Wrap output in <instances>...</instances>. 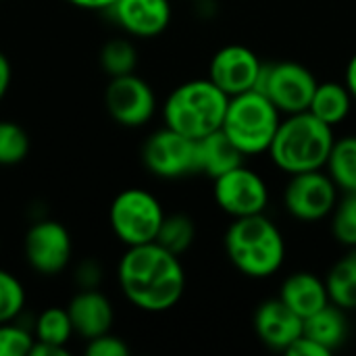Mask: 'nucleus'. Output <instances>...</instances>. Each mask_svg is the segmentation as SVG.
<instances>
[{
    "mask_svg": "<svg viewBox=\"0 0 356 356\" xmlns=\"http://www.w3.org/2000/svg\"><path fill=\"white\" fill-rule=\"evenodd\" d=\"M117 277L123 296L146 313L173 309L186 290V273L179 257L156 242L127 246Z\"/></svg>",
    "mask_w": 356,
    "mask_h": 356,
    "instance_id": "obj_1",
    "label": "nucleus"
},
{
    "mask_svg": "<svg viewBox=\"0 0 356 356\" xmlns=\"http://www.w3.org/2000/svg\"><path fill=\"white\" fill-rule=\"evenodd\" d=\"M334 142V127L305 111L286 115L267 152L277 169L296 175L325 169Z\"/></svg>",
    "mask_w": 356,
    "mask_h": 356,
    "instance_id": "obj_2",
    "label": "nucleus"
},
{
    "mask_svg": "<svg viewBox=\"0 0 356 356\" xmlns=\"http://www.w3.org/2000/svg\"><path fill=\"white\" fill-rule=\"evenodd\" d=\"M229 263L246 277L267 280L280 271L286 259V242L277 225L261 215L234 219L225 240Z\"/></svg>",
    "mask_w": 356,
    "mask_h": 356,
    "instance_id": "obj_3",
    "label": "nucleus"
},
{
    "mask_svg": "<svg viewBox=\"0 0 356 356\" xmlns=\"http://www.w3.org/2000/svg\"><path fill=\"white\" fill-rule=\"evenodd\" d=\"M229 104V96L223 94L209 77L192 79L177 86L165 100L163 119L165 125L200 140L223 125V117Z\"/></svg>",
    "mask_w": 356,
    "mask_h": 356,
    "instance_id": "obj_4",
    "label": "nucleus"
},
{
    "mask_svg": "<svg viewBox=\"0 0 356 356\" xmlns=\"http://www.w3.org/2000/svg\"><path fill=\"white\" fill-rule=\"evenodd\" d=\"M280 123L282 113L273 102L265 94L250 90L229 98L221 129L246 156L267 152Z\"/></svg>",
    "mask_w": 356,
    "mask_h": 356,
    "instance_id": "obj_5",
    "label": "nucleus"
},
{
    "mask_svg": "<svg viewBox=\"0 0 356 356\" xmlns=\"http://www.w3.org/2000/svg\"><path fill=\"white\" fill-rule=\"evenodd\" d=\"M165 219V211L156 196L142 188H127L115 196L108 209L113 234L125 246L154 242Z\"/></svg>",
    "mask_w": 356,
    "mask_h": 356,
    "instance_id": "obj_6",
    "label": "nucleus"
},
{
    "mask_svg": "<svg viewBox=\"0 0 356 356\" xmlns=\"http://www.w3.org/2000/svg\"><path fill=\"white\" fill-rule=\"evenodd\" d=\"M317 83L319 81L305 65L282 60L263 65L254 90L265 94L282 115H296L309 111Z\"/></svg>",
    "mask_w": 356,
    "mask_h": 356,
    "instance_id": "obj_7",
    "label": "nucleus"
},
{
    "mask_svg": "<svg viewBox=\"0 0 356 356\" xmlns=\"http://www.w3.org/2000/svg\"><path fill=\"white\" fill-rule=\"evenodd\" d=\"M338 192V186L323 169L296 173L290 175V181L286 184L284 207L298 221H321L336 209L340 200Z\"/></svg>",
    "mask_w": 356,
    "mask_h": 356,
    "instance_id": "obj_8",
    "label": "nucleus"
},
{
    "mask_svg": "<svg viewBox=\"0 0 356 356\" xmlns=\"http://www.w3.org/2000/svg\"><path fill=\"white\" fill-rule=\"evenodd\" d=\"M142 161L146 169L161 179H179L198 173L196 140L165 125L146 140Z\"/></svg>",
    "mask_w": 356,
    "mask_h": 356,
    "instance_id": "obj_9",
    "label": "nucleus"
},
{
    "mask_svg": "<svg viewBox=\"0 0 356 356\" xmlns=\"http://www.w3.org/2000/svg\"><path fill=\"white\" fill-rule=\"evenodd\" d=\"M213 184L215 202L229 217L240 219L265 213L269 202V190L265 179L257 171L240 165L215 177Z\"/></svg>",
    "mask_w": 356,
    "mask_h": 356,
    "instance_id": "obj_10",
    "label": "nucleus"
},
{
    "mask_svg": "<svg viewBox=\"0 0 356 356\" xmlns=\"http://www.w3.org/2000/svg\"><path fill=\"white\" fill-rule=\"evenodd\" d=\"M23 252L27 265L40 275H58L71 261L73 240L63 223L42 219L27 229Z\"/></svg>",
    "mask_w": 356,
    "mask_h": 356,
    "instance_id": "obj_11",
    "label": "nucleus"
},
{
    "mask_svg": "<svg viewBox=\"0 0 356 356\" xmlns=\"http://www.w3.org/2000/svg\"><path fill=\"white\" fill-rule=\"evenodd\" d=\"M104 106L113 121L123 127L146 125L156 111L154 90L136 73L111 77L104 92Z\"/></svg>",
    "mask_w": 356,
    "mask_h": 356,
    "instance_id": "obj_12",
    "label": "nucleus"
},
{
    "mask_svg": "<svg viewBox=\"0 0 356 356\" xmlns=\"http://www.w3.org/2000/svg\"><path fill=\"white\" fill-rule=\"evenodd\" d=\"M263 65L265 63L248 46L229 44L213 54L209 65V79L232 98L257 88Z\"/></svg>",
    "mask_w": 356,
    "mask_h": 356,
    "instance_id": "obj_13",
    "label": "nucleus"
},
{
    "mask_svg": "<svg viewBox=\"0 0 356 356\" xmlns=\"http://www.w3.org/2000/svg\"><path fill=\"white\" fill-rule=\"evenodd\" d=\"M305 330V319L296 315L280 296L269 298L259 305L254 313V332L259 340L273 348L286 353Z\"/></svg>",
    "mask_w": 356,
    "mask_h": 356,
    "instance_id": "obj_14",
    "label": "nucleus"
},
{
    "mask_svg": "<svg viewBox=\"0 0 356 356\" xmlns=\"http://www.w3.org/2000/svg\"><path fill=\"white\" fill-rule=\"evenodd\" d=\"M108 10L119 27L136 38H154L171 23L169 0H117Z\"/></svg>",
    "mask_w": 356,
    "mask_h": 356,
    "instance_id": "obj_15",
    "label": "nucleus"
},
{
    "mask_svg": "<svg viewBox=\"0 0 356 356\" xmlns=\"http://www.w3.org/2000/svg\"><path fill=\"white\" fill-rule=\"evenodd\" d=\"M67 313L71 317L75 336H81L86 342L108 334L115 323L111 300L96 288H81L67 305Z\"/></svg>",
    "mask_w": 356,
    "mask_h": 356,
    "instance_id": "obj_16",
    "label": "nucleus"
},
{
    "mask_svg": "<svg viewBox=\"0 0 356 356\" xmlns=\"http://www.w3.org/2000/svg\"><path fill=\"white\" fill-rule=\"evenodd\" d=\"M196 163H198V173H204L211 179H215L244 165V154L229 140V136L219 127L213 134L196 140Z\"/></svg>",
    "mask_w": 356,
    "mask_h": 356,
    "instance_id": "obj_17",
    "label": "nucleus"
},
{
    "mask_svg": "<svg viewBox=\"0 0 356 356\" xmlns=\"http://www.w3.org/2000/svg\"><path fill=\"white\" fill-rule=\"evenodd\" d=\"M280 298L302 319L311 317L325 305H330L325 280H321L315 273L298 271L284 280Z\"/></svg>",
    "mask_w": 356,
    "mask_h": 356,
    "instance_id": "obj_18",
    "label": "nucleus"
},
{
    "mask_svg": "<svg viewBox=\"0 0 356 356\" xmlns=\"http://www.w3.org/2000/svg\"><path fill=\"white\" fill-rule=\"evenodd\" d=\"M305 336L327 348L330 353L338 350L346 336H348V323H346V311L336 305H325L317 313L305 319Z\"/></svg>",
    "mask_w": 356,
    "mask_h": 356,
    "instance_id": "obj_19",
    "label": "nucleus"
},
{
    "mask_svg": "<svg viewBox=\"0 0 356 356\" xmlns=\"http://www.w3.org/2000/svg\"><path fill=\"white\" fill-rule=\"evenodd\" d=\"M353 94L348 92L346 83H338V81H323L317 83V90L313 94L309 113H313L317 119H321L323 123L336 127L338 123H342L353 106Z\"/></svg>",
    "mask_w": 356,
    "mask_h": 356,
    "instance_id": "obj_20",
    "label": "nucleus"
},
{
    "mask_svg": "<svg viewBox=\"0 0 356 356\" xmlns=\"http://www.w3.org/2000/svg\"><path fill=\"white\" fill-rule=\"evenodd\" d=\"M325 288L330 302L344 309H356V250L340 259L325 275Z\"/></svg>",
    "mask_w": 356,
    "mask_h": 356,
    "instance_id": "obj_21",
    "label": "nucleus"
},
{
    "mask_svg": "<svg viewBox=\"0 0 356 356\" xmlns=\"http://www.w3.org/2000/svg\"><path fill=\"white\" fill-rule=\"evenodd\" d=\"M325 169L338 190L356 192V136H344L334 142Z\"/></svg>",
    "mask_w": 356,
    "mask_h": 356,
    "instance_id": "obj_22",
    "label": "nucleus"
},
{
    "mask_svg": "<svg viewBox=\"0 0 356 356\" xmlns=\"http://www.w3.org/2000/svg\"><path fill=\"white\" fill-rule=\"evenodd\" d=\"M194 240H196V225L192 217L184 213H173V215H165L154 242L167 248L169 252L181 257L184 252L190 250Z\"/></svg>",
    "mask_w": 356,
    "mask_h": 356,
    "instance_id": "obj_23",
    "label": "nucleus"
},
{
    "mask_svg": "<svg viewBox=\"0 0 356 356\" xmlns=\"http://www.w3.org/2000/svg\"><path fill=\"white\" fill-rule=\"evenodd\" d=\"M73 336H75V332H73V323L67 313V307L65 309L50 307L38 315L35 327H33V340L67 348V344Z\"/></svg>",
    "mask_w": 356,
    "mask_h": 356,
    "instance_id": "obj_24",
    "label": "nucleus"
},
{
    "mask_svg": "<svg viewBox=\"0 0 356 356\" xmlns=\"http://www.w3.org/2000/svg\"><path fill=\"white\" fill-rule=\"evenodd\" d=\"M100 67L108 77H121L136 73L138 48L127 38H113L100 48Z\"/></svg>",
    "mask_w": 356,
    "mask_h": 356,
    "instance_id": "obj_25",
    "label": "nucleus"
},
{
    "mask_svg": "<svg viewBox=\"0 0 356 356\" xmlns=\"http://www.w3.org/2000/svg\"><path fill=\"white\" fill-rule=\"evenodd\" d=\"M29 136L27 131L15 123V121H0V165L2 167H10V165H19L27 159L29 154Z\"/></svg>",
    "mask_w": 356,
    "mask_h": 356,
    "instance_id": "obj_26",
    "label": "nucleus"
},
{
    "mask_svg": "<svg viewBox=\"0 0 356 356\" xmlns=\"http://www.w3.org/2000/svg\"><path fill=\"white\" fill-rule=\"evenodd\" d=\"M332 234L342 246L356 250V192H344L332 211Z\"/></svg>",
    "mask_w": 356,
    "mask_h": 356,
    "instance_id": "obj_27",
    "label": "nucleus"
},
{
    "mask_svg": "<svg viewBox=\"0 0 356 356\" xmlns=\"http://www.w3.org/2000/svg\"><path fill=\"white\" fill-rule=\"evenodd\" d=\"M25 307V290L21 286V282L0 269V323H6V321H15L21 311Z\"/></svg>",
    "mask_w": 356,
    "mask_h": 356,
    "instance_id": "obj_28",
    "label": "nucleus"
},
{
    "mask_svg": "<svg viewBox=\"0 0 356 356\" xmlns=\"http://www.w3.org/2000/svg\"><path fill=\"white\" fill-rule=\"evenodd\" d=\"M33 334L15 321L0 323V356H29Z\"/></svg>",
    "mask_w": 356,
    "mask_h": 356,
    "instance_id": "obj_29",
    "label": "nucleus"
},
{
    "mask_svg": "<svg viewBox=\"0 0 356 356\" xmlns=\"http://www.w3.org/2000/svg\"><path fill=\"white\" fill-rule=\"evenodd\" d=\"M86 353H88V356H127L129 355V346L121 338H117L108 332V334H102L98 338L88 340Z\"/></svg>",
    "mask_w": 356,
    "mask_h": 356,
    "instance_id": "obj_30",
    "label": "nucleus"
},
{
    "mask_svg": "<svg viewBox=\"0 0 356 356\" xmlns=\"http://www.w3.org/2000/svg\"><path fill=\"white\" fill-rule=\"evenodd\" d=\"M286 355L290 356H330L332 353L327 350V348H323L321 344H317L315 340H311L309 336H300L288 350H286Z\"/></svg>",
    "mask_w": 356,
    "mask_h": 356,
    "instance_id": "obj_31",
    "label": "nucleus"
},
{
    "mask_svg": "<svg viewBox=\"0 0 356 356\" xmlns=\"http://www.w3.org/2000/svg\"><path fill=\"white\" fill-rule=\"evenodd\" d=\"M69 350L63 346H54V344H46V342H38L33 340L29 356H67Z\"/></svg>",
    "mask_w": 356,
    "mask_h": 356,
    "instance_id": "obj_32",
    "label": "nucleus"
},
{
    "mask_svg": "<svg viewBox=\"0 0 356 356\" xmlns=\"http://www.w3.org/2000/svg\"><path fill=\"white\" fill-rule=\"evenodd\" d=\"M13 81V69H10V60L6 58L4 52H0V100L6 96L8 88Z\"/></svg>",
    "mask_w": 356,
    "mask_h": 356,
    "instance_id": "obj_33",
    "label": "nucleus"
},
{
    "mask_svg": "<svg viewBox=\"0 0 356 356\" xmlns=\"http://www.w3.org/2000/svg\"><path fill=\"white\" fill-rule=\"evenodd\" d=\"M67 2L83 10H108L117 0H67Z\"/></svg>",
    "mask_w": 356,
    "mask_h": 356,
    "instance_id": "obj_34",
    "label": "nucleus"
},
{
    "mask_svg": "<svg viewBox=\"0 0 356 356\" xmlns=\"http://www.w3.org/2000/svg\"><path fill=\"white\" fill-rule=\"evenodd\" d=\"M344 83L348 88V92L353 94V98L356 100V54H353V58L346 65V75H344Z\"/></svg>",
    "mask_w": 356,
    "mask_h": 356,
    "instance_id": "obj_35",
    "label": "nucleus"
}]
</instances>
